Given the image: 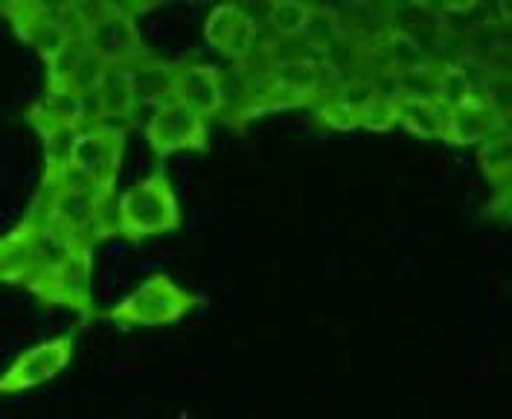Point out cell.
<instances>
[{"label": "cell", "mask_w": 512, "mask_h": 419, "mask_svg": "<svg viewBox=\"0 0 512 419\" xmlns=\"http://www.w3.org/2000/svg\"><path fill=\"white\" fill-rule=\"evenodd\" d=\"M478 161L480 169L498 181L501 187L507 184L510 178V137H486L483 143H478Z\"/></svg>", "instance_id": "cell-16"}, {"label": "cell", "mask_w": 512, "mask_h": 419, "mask_svg": "<svg viewBox=\"0 0 512 419\" xmlns=\"http://www.w3.org/2000/svg\"><path fill=\"white\" fill-rule=\"evenodd\" d=\"M172 99L195 111L201 120H210L224 111L219 70L204 65H175L172 73Z\"/></svg>", "instance_id": "cell-8"}, {"label": "cell", "mask_w": 512, "mask_h": 419, "mask_svg": "<svg viewBox=\"0 0 512 419\" xmlns=\"http://www.w3.org/2000/svg\"><path fill=\"white\" fill-rule=\"evenodd\" d=\"M94 259L91 248H76L73 257L64 262V268L50 280V286L41 291V300L50 306H64L79 315L94 312Z\"/></svg>", "instance_id": "cell-7"}, {"label": "cell", "mask_w": 512, "mask_h": 419, "mask_svg": "<svg viewBox=\"0 0 512 419\" xmlns=\"http://www.w3.org/2000/svg\"><path fill=\"white\" fill-rule=\"evenodd\" d=\"M44 137V161L47 172L44 175H59L73 161V149L79 140L76 126H59V123H32Z\"/></svg>", "instance_id": "cell-12"}, {"label": "cell", "mask_w": 512, "mask_h": 419, "mask_svg": "<svg viewBox=\"0 0 512 419\" xmlns=\"http://www.w3.org/2000/svg\"><path fill=\"white\" fill-rule=\"evenodd\" d=\"M195 306H198V297L192 291L181 289L166 274H155L140 289H134L128 297H123L108 312V318L117 326H123V329L169 326V323H178L181 318H187Z\"/></svg>", "instance_id": "cell-2"}, {"label": "cell", "mask_w": 512, "mask_h": 419, "mask_svg": "<svg viewBox=\"0 0 512 419\" xmlns=\"http://www.w3.org/2000/svg\"><path fill=\"white\" fill-rule=\"evenodd\" d=\"M134 102H163L172 99V73L175 65H163L155 56H140L131 65H126Z\"/></svg>", "instance_id": "cell-10"}, {"label": "cell", "mask_w": 512, "mask_h": 419, "mask_svg": "<svg viewBox=\"0 0 512 419\" xmlns=\"http://www.w3.org/2000/svg\"><path fill=\"white\" fill-rule=\"evenodd\" d=\"M178 225H181L178 198L172 193L169 178L163 172H155L146 181H140L137 187H131L120 198L117 216H114V230L128 239L160 236V233L175 230Z\"/></svg>", "instance_id": "cell-1"}, {"label": "cell", "mask_w": 512, "mask_h": 419, "mask_svg": "<svg viewBox=\"0 0 512 419\" xmlns=\"http://www.w3.org/2000/svg\"><path fill=\"white\" fill-rule=\"evenodd\" d=\"M393 120H396V126L408 129L422 140H446L448 108H443L440 102L399 99L393 105Z\"/></svg>", "instance_id": "cell-9"}, {"label": "cell", "mask_w": 512, "mask_h": 419, "mask_svg": "<svg viewBox=\"0 0 512 419\" xmlns=\"http://www.w3.org/2000/svg\"><path fill=\"white\" fill-rule=\"evenodd\" d=\"M303 38H306V47H312L320 59H323L338 41H344V33H341L338 18H335V9H329V6H309V18H306Z\"/></svg>", "instance_id": "cell-13"}, {"label": "cell", "mask_w": 512, "mask_h": 419, "mask_svg": "<svg viewBox=\"0 0 512 419\" xmlns=\"http://www.w3.org/2000/svg\"><path fill=\"white\" fill-rule=\"evenodd\" d=\"M105 62L102 59H96L94 53H88V50H82V56L76 59V65L70 67V73H67V79H64V85L73 91V94H96L99 91V82H102V76H105Z\"/></svg>", "instance_id": "cell-17"}, {"label": "cell", "mask_w": 512, "mask_h": 419, "mask_svg": "<svg viewBox=\"0 0 512 419\" xmlns=\"http://www.w3.org/2000/svg\"><path fill=\"white\" fill-rule=\"evenodd\" d=\"M242 18H245V9H242V6H230V3L216 6V9L210 12L207 24H204V35H207V41L222 53L224 44L230 41V35L236 33V27L242 24Z\"/></svg>", "instance_id": "cell-18"}, {"label": "cell", "mask_w": 512, "mask_h": 419, "mask_svg": "<svg viewBox=\"0 0 512 419\" xmlns=\"http://www.w3.org/2000/svg\"><path fill=\"white\" fill-rule=\"evenodd\" d=\"M30 280V259H27V233L24 227L12 230L0 239V283H24Z\"/></svg>", "instance_id": "cell-14"}, {"label": "cell", "mask_w": 512, "mask_h": 419, "mask_svg": "<svg viewBox=\"0 0 512 419\" xmlns=\"http://www.w3.org/2000/svg\"><path fill=\"white\" fill-rule=\"evenodd\" d=\"M134 108L149 114L140 123V129L149 137L158 158H169L175 152L204 149L207 146V120H201L195 111L184 108L181 102H175V99L134 102Z\"/></svg>", "instance_id": "cell-3"}, {"label": "cell", "mask_w": 512, "mask_h": 419, "mask_svg": "<svg viewBox=\"0 0 512 419\" xmlns=\"http://www.w3.org/2000/svg\"><path fill=\"white\" fill-rule=\"evenodd\" d=\"M120 161H123V131L117 126L102 123L94 129L79 131L70 169H76L96 193L111 198L120 175Z\"/></svg>", "instance_id": "cell-4"}, {"label": "cell", "mask_w": 512, "mask_h": 419, "mask_svg": "<svg viewBox=\"0 0 512 419\" xmlns=\"http://www.w3.org/2000/svg\"><path fill=\"white\" fill-rule=\"evenodd\" d=\"M91 30L85 38V50L102 59L105 65H131L146 56L137 24L126 6H88Z\"/></svg>", "instance_id": "cell-5"}, {"label": "cell", "mask_w": 512, "mask_h": 419, "mask_svg": "<svg viewBox=\"0 0 512 419\" xmlns=\"http://www.w3.org/2000/svg\"><path fill=\"white\" fill-rule=\"evenodd\" d=\"M306 18H309V6L306 3H274L265 6V24L271 27V33L283 41H294L306 30Z\"/></svg>", "instance_id": "cell-15"}, {"label": "cell", "mask_w": 512, "mask_h": 419, "mask_svg": "<svg viewBox=\"0 0 512 419\" xmlns=\"http://www.w3.org/2000/svg\"><path fill=\"white\" fill-rule=\"evenodd\" d=\"M73 353H76V335H59V338L35 344L6 367V373L0 376V393L3 396L24 393V390L53 382L73 361Z\"/></svg>", "instance_id": "cell-6"}, {"label": "cell", "mask_w": 512, "mask_h": 419, "mask_svg": "<svg viewBox=\"0 0 512 419\" xmlns=\"http://www.w3.org/2000/svg\"><path fill=\"white\" fill-rule=\"evenodd\" d=\"M96 97L102 102V114L108 126H117V120H128L134 111V91L128 79L126 65H108L105 76L99 82Z\"/></svg>", "instance_id": "cell-11"}]
</instances>
